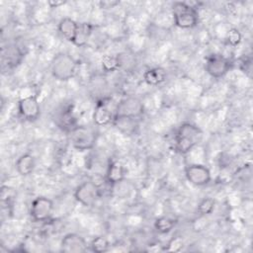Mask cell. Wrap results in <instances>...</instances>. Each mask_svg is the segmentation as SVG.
Returning <instances> with one entry per match:
<instances>
[{
  "label": "cell",
  "mask_w": 253,
  "mask_h": 253,
  "mask_svg": "<svg viewBox=\"0 0 253 253\" xmlns=\"http://www.w3.org/2000/svg\"><path fill=\"white\" fill-rule=\"evenodd\" d=\"M203 130L190 122L183 123L177 129L174 137V147L176 152L187 154L195 148L203 139Z\"/></svg>",
  "instance_id": "6da1fadb"
},
{
  "label": "cell",
  "mask_w": 253,
  "mask_h": 253,
  "mask_svg": "<svg viewBox=\"0 0 253 253\" xmlns=\"http://www.w3.org/2000/svg\"><path fill=\"white\" fill-rule=\"evenodd\" d=\"M77 60L68 52H57L50 61V73L58 81H68L77 72Z\"/></svg>",
  "instance_id": "7a4b0ae2"
},
{
  "label": "cell",
  "mask_w": 253,
  "mask_h": 253,
  "mask_svg": "<svg viewBox=\"0 0 253 253\" xmlns=\"http://www.w3.org/2000/svg\"><path fill=\"white\" fill-rule=\"evenodd\" d=\"M99 132L91 126L77 125L68 131V139L73 148L78 151H86L95 147Z\"/></svg>",
  "instance_id": "3957f363"
},
{
  "label": "cell",
  "mask_w": 253,
  "mask_h": 253,
  "mask_svg": "<svg viewBox=\"0 0 253 253\" xmlns=\"http://www.w3.org/2000/svg\"><path fill=\"white\" fill-rule=\"evenodd\" d=\"M171 11L174 24L180 29H192L199 23L198 10L187 2H174L171 6Z\"/></svg>",
  "instance_id": "277c9868"
},
{
  "label": "cell",
  "mask_w": 253,
  "mask_h": 253,
  "mask_svg": "<svg viewBox=\"0 0 253 253\" xmlns=\"http://www.w3.org/2000/svg\"><path fill=\"white\" fill-rule=\"evenodd\" d=\"M144 113V106L142 102L133 96H127L120 100L116 104L115 119L119 118H131L139 119Z\"/></svg>",
  "instance_id": "5b68a950"
},
{
  "label": "cell",
  "mask_w": 253,
  "mask_h": 253,
  "mask_svg": "<svg viewBox=\"0 0 253 253\" xmlns=\"http://www.w3.org/2000/svg\"><path fill=\"white\" fill-rule=\"evenodd\" d=\"M233 62L221 53H211L206 57L205 70L212 78H221L232 68Z\"/></svg>",
  "instance_id": "8992f818"
},
{
  "label": "cell",
  "mask_w": 253,
  "mask_h": 253,
  "mask_svg": "<svg viewBox=\"0 0 253 253\" xmlns=\"http://www.w3.org/2000/svg\"><path fill=\"white\" fill-rule=\"evenodd\" d=\"M101 196L99 186L92 180L79 184L74 191V199L83 207L94 206Z\"/></svg>",
  "instance_id": "52a82bcc"
},
{
  "label": "cell",
  "mask_w": 253,
  "mask_h": 253,
  "mask_svg": "<svg viewBox=\"0 0 253 253\" xmlns=\"http://www.w3.org/2000/svg\"><path fill=\"white\" fill-rule=\"evenodd\" d=\"M116 104H113L111 98H102L97 101L94 112H93V122L97 126H107L113 124L115 118Z\"/></svg>",
  "instance_id": "ba28073f"
},
{
  "label": "cell",
  "mask_w": 253,
  "mask_h": 253,
  "mask_svg": "<svg viewBox=\"0 0 253 253\" xmlns=\"http://www.w3.org/2000/svg\"><path fill=\"white\" fill-rule=\"evenodd\" d=\"M54 205L49 198L40 196L35 198L30 207V215L34 221L47 220L53 211Z\"/></svg>",
  "instance_id": "9c48e42d"
},
{
  "label": "cell",
  "mask_w": 253,
  "mask_h": 253,
  "mask_svg": "<svg viewBox=\"0 0 253 253\" xmlns=\"http://www.w3.org/2000/svg\"><path fill=\"white\" fill-rule=\"evenodd\" d=\"M184 172L187 181L197 187L206 186L211 181V170L203 164H189L185 167Z\"/></svg>",
  "instance_id": "30bf717a"
},
{
  "label": "cell",
  "mask_w": 253,
  "mask_h": 253,
  "mask_svg": "<svg viewBox=\"0 0 253 253\" xmlns=\"http://www.w3.org/2000/svg\"><path fill=\"white\" fill-rule=\"evenodd\" d=\"M17 108L19 115L25 121L35 122L41 116V105L38 97L35 95H30L20 99Z\"/></svg>",
  "instance_id": "8fae6325"
},
{
  "label": "cell",
  "mask_w": 253,
  "mask_h": 253,
  "mask_svg": "<svg viewBox=\"0 0 253 253\" xmlns=\"http://www.w3.org/2000/svg\"><path fill=\"white\" fill-rule=\"evenodd\" d=\"M59 246L60 251L64 253H82L88 250L89 244L82 235L70 232L62 237Z\"/></svg>",
  "instance_id": "7c38bea8"
},
{
  "label": "cell",
  "mask_w": 253,
  "mask_h": 253,
  "mask_svg": "<svg viewBox=\"0 0 253 253\" xmlns=\"http://www.w3.org/2000/svg\"><path fill=\"white\" fill-rule=\"evenodd\" d=\"M126 174V171L125 166L120 161L112 160L108 164L105 180L110 186H116L125 180Z\"/></svg>",
  "instance_id": "4fadbf2b"
},
{
  "label": "cell",
  "mask_w": 253,
  "mask_h": 253,
  "mask_svg": "<svg viewBox=\"0 0 253 253\" xmlns=\"http://www.w3.org/2000/svg\"><path fill=\"white\" fill-rule=\"evenodd\" d=\"M77 29H78V23L69 17H64L60 19L57 25V31L59 35L63 39H65L67 42L72 43L74 42Z\"/></svg>",
  "instance_id": "5bb4252c"
},
{
  "label": "cell",
  "mask_w": 253,
  "mask_h": 253,
  "mask_svg": "<svg viewBox=\"0 0 253 253\" xmlns=\"http://www.w3.org/2000/svg\"><path fill=\"white\" fill-rule=\"evenodd\" d=\"M36 168V158L33 154L27 152L18 157L15 162V169L21 176L31 175Z\"/></svg>",
  "instance_id": "9a60e30c"
},
{
  "label": "cell",
  "mask_w": 253,
  "mask_h": 253,
  "mask_svg": "<svg viewBox=\"0 0 253 253\" xmlns=\"http://www.w3.org/2000/svg\"><path fill=\"white\" fill-rule=\"evenodd\" d=\"M142 78L147 85L158 86L166 81L167 73L162 67H152L144 71Z\"/></svg>",
  "instance_id": "2e32d148"
},
{
  "label": "cell",
  "mask_w": 253,
  "mask_h": 253,
  "mask_svg": "<svg viewBox=\"0 0 253 253\" xmlns=\"http://www.w3.org/2000/svg\"><path fill=\"white\" fill-rule=\"evenodd\" d=\"M113 125L124 134L132 135L137 131L138 122L137 119L131 118H119L113 121Z\"/></svg>",
  "instance_id": "e0dca14e"
},
{
  "label": "cell",
  "mask_w": 253,
  "mask_h": 253,
  "mask_svg": "<svg viewBox=\"0 0 253 253\" xmlns=\"http://www.w3.org/2000/svg\"><path fill=\"white\" fill-rule=\"evenodd\" d=\"M56 124L65 131H70L74 126H77L76 119L73 111L70 108L63 109L56 118Z\"/></svg>",
  "instance_id": "ac0fdd59"
},
{
  "label": "cell",
  "mask_w": 253,
  "mask_h": 253,
  "mask_svg": "<svg viewBox=\"0 0 253 253\" xmlns=\"http://www.w3.org/2000/svg\"><path fill=\"white\" fill-rule=\"evenodd\" d=\"M93 29H94V26L90 23H86V22L78 23V29L76 32L73 44L77 46H84L89 41L93 33Z\"/></svg>",
  "instance_id": "d6986e66"
},
{
  "label": "cell",
  "mask_w": 253,
  "mask_h": 253,
  "mask_svg": "<svg viewBox=\"0 0 253 253\" xmlns=\"http://www.w3.org/2000/svg\"><path fill=\"white\" fill-rule=\"evenodd\" d=\"M24 54L21 51V49L16 45H11L8 47L7 52H3V59L7 61V64L9 66H16L19 64L23 58Z\"/></svg>",
  "instance_id": "ffe728a7"
},
{
  "label": "cell",
  "mask_w": 253,
  "mask_h": 253,
  "mask_svg": "<svg viewBox=\"0 0 253 253\" xmlns=\"http://www.w3.org/2000/svg\"><path fill=\"white\" fill-rule=\"evenodd\" d=\"M102 69L105 72H114L120 69V60L118 54H105L102 57Z\"/></svg>",
  "instance_id": "44dd1931"
},
{
  "label": "cell",
  "mask_w": 253,
  "mask_h": 253,
  "mask_svg": "<svg viewBox=\"0 0 253 253\" xmlns=\"http://www.w3.org/2000/svg\"><path fill=\"white\" fill-rule=\"evenodd\" d=\"M174 225H175L174 220L167 216L157 217L154 221V228L160 234L169 233L174 228Z\"/></svg>",
  "instance_id": "7402d4cb"
},
{
  "label": "cell",
  "mask_w": 253,
  "mask_h": 253,
  "mask_svg": "<svg viewBox=\"0 0 253 253\" xmlns=\"http://www.w3.org/2000/svg\"><path fill=\"white\" fill-rule=\"evenodd\" d=\"M89 247L93 252L103 253V252H106L109 250L110 242L104 236H96L89 243Z\"/></svg>",
  "instance_id": "603a6c76"
},
{
  "label": "cell",
  "mask_w": 253,
  "mask_h": 253,
  "mask_svg": "<svg viewBox=\"0 0 253 253\" xmlns=\"http://www.w3.org/2000/svg\"><path fill=\"white\" fill-rule=\"evenodd\" d=\"M215 207V201L211 198V197H207L204 198L198 205V212L201 215H208L211 214Z\"/></svg>",
  "instance_id": "cb8c5ba5"
},
{
  "label": "cell",
  "mask_w": 253,
  "mask_h": 253,
  "mask_svg": "<svg viewBox=\"0 0 253 253\" xmlns=\"http://www.w3.org/2000/svg\"><path fill=\"white\" fill-rule=\"evenodd\" d=\"M242 41V35L236 28H231L226 34V42L231 46L238 45Z\"/></svg>",
  "instance_id": "d4e9b609"
},
{
  "label": "cell",
  "mask_w": 253,
  "mask_h": 253,
  "mask_svg": "<svg viewBox=\"0 0 253 253\" xmlns=\"http://www.w3.org/2000/svg\"><path fill=\"white\" fill-rule=\"evenodd\" d=\"M183 240L179 237H176L174 239H172L169 244H168V248L167 250L168 251H174V252H177V251H180L182 248H183Z\"/></svg>",
  "instance_id": "484cf974"
},
{
  "label": "cell",
  "mask_w": 253,
  "mask_h": 253,
  "mask_svg": "<svg viewBox=\"0 0 253 253\" xmlns=\"http://www.w3.org/2000/svg\"><path fill=\"white\" fill-rule=\"evenodd\" d=\"M66 3V1H48L47 4L49 7L51 8H58L62 5H64Z\"/></svg>",
  "instance_id": "4316f807"
}]
</instances>
